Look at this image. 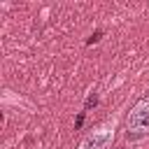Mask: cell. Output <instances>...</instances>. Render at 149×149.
<instances>
[{"label":"cell","instance_id":"cell-1","mask_svg":"<svg viewBox=\"0 0 149 149\" xmlns=\"http://www.w3.org/2000/svg\"><path fill=\"white\" fill-rule=\"evenodd\" d=\"M149 133V100H140L126 119V135L128 140H142Z\"/></svg>","mask_w":149,"mask_h":149},{"label":"cell","instance_id":"cell-2","mask_svg":"<svg viewBox=\"0 0 149 149\" xmlns=\"http://www.w3.org/2000/svg\"><path fill=\"white\" fill-rule=\"evenodd\" d=\"M114 142V126H100L98 130L88 133L84 137V142L79 144V149H112Z\"/></svg>","mask_w":149,"mask_h":149}]
</instances>
